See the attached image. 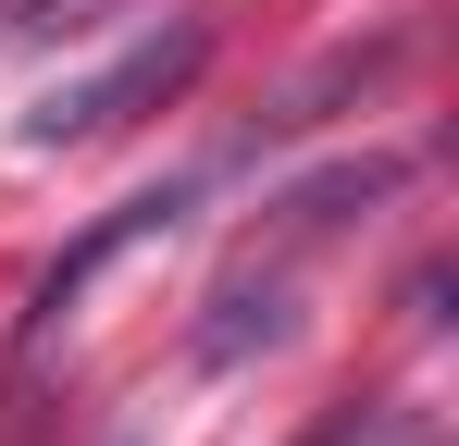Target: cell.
Listing matches in <instances>:
<instances>
[{
    "mask_svg": "<svg viewBox=\"0 0 459 446\" xmlns=\"http://www.w3.org/2000/svg\"><path fill=\"white\" fill-rule=\"evenodd\" d=\"M199 63H212V25L186 13L174 38H137L125 63H100L87 87H50V99L25 112V137H38V149H87V137H112V124H137V112H161Z\"/></svg>",
    "mask_w": 459,
    "mask_h": 446,
    "instance_id": "cell-1",
    "label": "cell"
},
{
    "mask_svg": "<svg viewBox=\"0 0 459 446\" xmlns=\"http://www.w3.org/2000/svg\"><path fill=\"white\" fill-rule=\"evenodd\" d=\"M186 211V186H150V199H125V211L100 223V236H87L75 261H63V273H50V286H38V310H25V335H50V322H63V310H75L87 297V273H100V261H125V248H137V236H161V223Z\"/></svg>",
    "mask_w": 459,
    "mask_h": 446,
    "instance_id": "cell-2",
    "label": "cell"
},
{
    "mask_svg": "<svg viewBox=\"0 0 459 446\" xmlns=\"http://www.w3.org/2000/svg\"><path fill=\"white\" fill-rule=\"evenodd\" d=\"M75 38V25H100V0H0V38Z\"/></svg>",
    "mask_w": 459,
    "mask_h": 446,
    "instance_id": "cell-3",
    "label": "cell"
},
{
    "mask_svg": "<svg viewBox=\"0 0 459 446\" xmlns=\"http://www.w3.org/2000/svg\"><path fill=\"white\" fill-rule=\"evenodd\" d=\"M310 446H422V422H397V409H360V422H323Z\"/></svg>",
    "mask_w": 459,
    "mask_h": 446,
    "instance_id": "cell-4",
    "label": "cell"
}]
</instances>
